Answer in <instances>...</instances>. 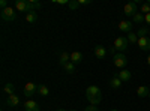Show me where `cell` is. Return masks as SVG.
<instances>
[{"mask_svg":"<svg viewBox=\"0 0 150 111\" xmlns=\"http://www.w3.org/2000/svg\"><path fill=\"white\" fill-rule=\"evenodd\" d=\"M0 17H2L3 21H15L17 20V9L8 6L6 9H2V12H0Z\"/></svg>","mask_w":150,"mask_h":111,"instance_id":"obj_1","label":"cell"},{"mask_svg":"<svg viewBox=\"0 0 150 111\" xmlns=\"http://www.w3.org/2000/svg\"><path fill=\"white\" fill-rule=\"evenodd\" d=\"M129 47V41L126 36H119V38L114 41V48L117 51H126Z\"/></svg>","mask_w":150,"mask_h":111,"instance_id":"obj_2","label":"cell"},{"mask_svg":"<svg viewBox=\"0 0 150 111\" xmlns=\"http://www.w3.org/2000/svg\"><path fill=\"white\" fill-rule=\"evenodd\" d=\"M112 63H114V66L116 68H125L126 66V63H128V59H126V56L125 54H122V53H117V54H114V57H112Z\"/></svg>","mask_w":150,"mask_h":111,"instance_id":"obj_3","label":"cell"},{"mask_svg":"<svg viewBox=\"0 0 150 111\" xmlns=\"http://www.w3.org/2000/svg\"><path fill=\"white\" fill-rule=\"evenodd\" d=\"M123 12H125V15H128V17H134L137 12H138V8H137V3L135 2H129L123 6Z\"/></svg>","mask_w":150,"mask_h":111,"instance_id":"obj_4","label":"cell"},{"mask_svg":"<svg viewBox=\"0 0 150 111\" xmlns=\"http://www.w3.org/2000/svg\"><path fill=\"white\" fill-rule=\"evenodd\" d=\"M38 89H39V86L38 84H35V83H27L26 86H24V96H27V98H30V96H33L36 92H38Z\"/></svg>","mask_w":150,"mask_h":111,"instance_id":"obj_5","label":"cell"},{"mask_svg":"<svg viewBox=\"0 0 150 111\" xmlns=\"http://www.w3.org/2000/svg\"><path fill=\"white\" fill-rule=\"evenodd\" d=\"M15 9L18 12H30V6H29V2L27 0H17L15 2Z\"/></svg>","mask_w":150,"mask_h":111,"instance_id":"obj_6","label":"cell"},{"mask_svg":"<svg viewBox=\"0 0 150 111\" xmlns=\"http://www.w3.org/2000/svg\"><path fill=\"white\" fill-rule=\"evenodd\" d=\"M138 47L141 51H150V38L149 36H144V38H138Z\"/></svg>","mask_w":150,"mask_h":111,"instance_id":"obj_7","label":"cell"},{"mask_svg":"<svg viewBox=\"0 0 150 111\" xmlns=\"http://www.w3.org/2000/svg\"><path fill=\"white\" fill-rule=\"evenodd\" d=\"M23 107H24V110H26V111H41V107H39V104H38V102H35V101H32V99L26 101Z\"/></svg>","mask_w":150,"mask_h":111,"instance_id":"obj_8","label":"cell"},{"mask_svg":"<svg viewBox=\"0 0 150 111\" xmlns=\"http://www.w3.org/2000/svg\"><path fill=\"white\" fill-rule=\"evenodd\" d=\"M119 30L126 32V33H131V32H132V21H129V20L120 21V23H119Z\"/></svg>","mask_w":150,"mask_h":111,"instance_id":"obj_9","label":"cell"},{"mask_svg":"<svg viewBox=\"0 0 150 111\" xmlns=\"http://www.w3.org/2000/svg\"><path fill=\"white\" fill-rule=\"evenodd\" d=\"M99 95H102V93H101L98 86H90V87H87V90H86L87 98H93V96H99Z\"/></svg>","mask_w":150,"mask_h":111,"instance_id":"obj_10","label":"cell"},{"mask_svg":"<svg viewBox=\"0 0 150 111\" xmlns=\"http://www.w3.org/2000/svg\"><path fill=\"white\" fill-rule=\"evenodd\" d=\"M117 77H119L123 83H128V81L132 78V74H131L128 69H122L120 72H117Z\"/></svg>","mask_w":150,"mask_h":111,"instance_id":"obj_11","label":"cell"},{"mask_svg":"<svg viewBox=\"0 0 150 111\" xmlns=\"http://www.w3.org/2000/svg\"><path fill=\"white\" fill-rule=\"evenodd\" d=\"M95 56H96L98 59H105V56H107V48H105L104 45H96V47H95Z\"/></svg>","mask_w":150,"mask_h":111,"instance_id":"obj_12","label":"cell"},{"mask_svg":"<svg viewBox=\"0 0 150 111\" xmlns=\"http://www.w3.org/2000/svg\"><path fill=\"white\" fill-rule=\"evenodd\" d=\"M6 102H8V105H9V107H18V105H20V98H18L15 93H12V95H9V96H8Z\"/></svg>","mask_w":150,"mask_h":111,"instance_id":"obj_13","label":"cell"},{"mask_svg":"<svg viewBox=\"0 0 150 111\" xmlns=\"http://www.w3.org/2000/svg\"><path fill=\"white\" fill-rule=\"evenodd\" d=\"M71 62H72L74 65L81 63V62H83V54L80 51H72L71 53Z\"/></svg>","mask_w":150,"mask_h":111,"instance_id":"obj_14","label":"cell"},{"mask_svg":"<svg viewBox=\"0 0 150 111\" xmlns=\"http://www.w3.org/2000/svg\"><path fill=\"white\" fill-rule=\"evenodd\" d=\"M122 84H123V81H122L117 75H114V77L110 80V87H111V89H120Z\"/></svg>","mask_w":150,"mask_h":111,"instance_id":"obj_15","label":"cell"},{"mask_svg":"<svg viewBox=\"0 0 150 111\" xmlns=\"http://www.w3.org/2000/svg\"><path fill=\"white\" fill-rule=\"evenodd\" d=\"M149 93H150V89L147 86H140V87L137 89V95L140 98H149Z\"/></svg>","mask_w":150,"mask_h":111,"instance_id":"obj_16","label":"cell"},{"mask_svg":"<svg viewBox=\"0 0 150 111\" xmlns=\"http://www.w3.org/2000/svg\"><path fill=\"white\" fill-rule=\"evenodd\" d=\"M69 62H71V54H69V53H62V54H60L59 63H60L62 66H65L66 63H69Z\"/></svg>","mask_w":150,"mask_h":111,"instance_id":"obj_17","label":"cell"},{"mask_svg":"<svg viewBox=\"0 0 150 111\" xmlns=\"http://www.w3.org/2000/svg\"><path fill=\"white\" fill-rule=\"evenodd\" d=\"M132 23H135V24H141V23H144V15L141 14V12L138 11L137 14L132 17Z\"/></svg>","mask_w":150,"mask_h":111,"instance_id":"obj_18","label":"cell"},{"mask_svg":"<svg viewBox=\"0 0 150 111\" xmlns=\"http://www.w3.org/2000/svg\"><path fill=\"white\" fill-rule=\"evenodd\" d=\"M36 20H38V14H36V12H29V14H26V21L27 23L33 24V23H36Z\"/></svg>","mask_w":150,"mask_h":111,"instance_id":"obj_19","label":"cell"},{"mask_svg":"<svg viewBox=\"0 0 150 111\" xmlns=\"http://www.w3.org/2000/svg\"><path fill=\"white\" fill-rule=\"evenodd\" d=\"M38 93H39L41 96H48L50 95V90H48V87H47V86L45 84H39V89H38Z\"/></svg>","mask_w":150,"mask_h":111,"instance_id":"obj_20","label":"cell"},{"mask_svg":"<svg viewBox=\"0 0 150 111\" xmlns=\"http://www.w3.org/2000/svg\"><path fill=\"white\" fill-rule=\"evenodd\" d=\"M140 12H141L143 15L149 14V12H150V0H147V2L141 3V9H140Z\"/></svg>","mask_w":150,"mask_h":111,"instance_id":"obj_21","label":"cell"},{"mask_svg":"<svg viewBox=\"0 0 150 111\" xmlns=\"http://www.w3.org/2000/svg\"><path fill=\"white\" fill-rule=\"evenodd\" d=\"M87 101H89L92 105H96L102 101V95H99V96H93V98H87Z\"/></svg>","mask_w":150,"mask_h":111,"instance_id":"obj_22","label":"cell"},{"mask_svg":"<svg viewBox=\"0 0 150 111\" xmlns=\"http://www.w3.org/2000/svg\"><path fill=\"white\" fill-rule=\"evenodd\" d=\"M14 89H15V87H14V84H12V83L5 84V87H3V90H5V93H8V96L14 93Z\"/></svg>","mask_w":150,"mask_h":111,"instance_id":"obj_23","label":"cell"},{"mask_svg":"<svg viewBox=\"0 0 150 111\" xmlns=\"http://www.w3.org/2000/svg\"><path fill=\"white\" fill-rule=\"evenodd\" d=\"M150 30H149V27L147 26H144V27H140V30L137 32V36H138V38H144V36L149 33Z\"/></svg>","mask_w":150,"mask_h":111,"instance_id":"obj_24","label":"cell"},{"mask_svg":"<svg viewBox=\"0 0 150 111\" xmlns=\"http://www.w3.org/2000/svg\"><path fill=\"white\" fill-rule=\"evenodd\" d=\"M63 68H65V71H66L68 74H74V72H75V65L72 63V62H69V63H66V65H65Z\"/></svg>","mask_w":150,"mask_h":111,"instance_id":"obj_25","label":"cell"},{"mask_svg":"<svg viewBox=\"0 0 150 111\" xmlns=\"http://www.w3.org/2000/svg\"><path fill=\"white\" fill-rule=\"evenodd\" d=\"M128 41L132 42V44H137V42H138V36H137V33H134V32L128 33Z\"/></svg>","mask_w":150,"mask_h":111,"instance_id":"obj_26","label":"cell"},{"mask_svg":"<svg viewBox=\"0 0 150 111\" xmlns=\"http://www.w3.org/2000/svg\"><path fill=\"white\" fill-rule=\"evenodd\" d=\"M78 6H80V3H78V0H72V2H71V0H69V8H71V9H74V11H75V9H77Z\"/></svg>","mask_w":150,"mask_h":111,"instance_id":"obj_27","label":"cell"},{"mask_svg":"<svg viewBox=\"0 0 150 111\" xmlns=\"http://www.w3.org/2000/svg\"><path fill=\"white\" fill-rule=\"evenodd\" d=\"M53 3H57V5H69L68 0H53Z\"/></svg>","mask_w":150,"mask_h":111,"instance_id":"obj_28","label":"cell"},{"mask_svg":"<svg viewBox=\"0 0 150 111\" xmlns=\"http://www.w3.org/2000/svg\"><path fill=\"white\" fill-rule=\"evenodd\" d=\"M144 23L147 24V26H150V12L144 15Z\"/></svg>","mask_w":150,"mask_h":111,"instance_id":"obj_29","label":"cell"},{"mask_svg":"<svg viewBox=\"0 0 150 111\" xmlns=\"http://www.w3.org/2000/svg\"><path fill=\"white\" fill-rule=\"evenodd\" d=\"M84 111H99V108H96V105H90V107H87Z\"/></svg>","mask_w":150,"mask_h":111,"instance_id":"obj_30","label":"cell"},{"mask_svg":"<svg viewBox=\"0 0 150 111\" xmlns=\"http://www.w3.org/2000/svg\"><path fill=\"white\" fill-rule=\"evenodd\" d=\"M0 6H2V9H6L8 8V2L6 0H0Z\"/></svg>","mask_w":150,"mask_h":111,"instance_id":"obj_31","label":"cell"},{"mask_svg":"<svg viewBox=\"0 0 150 111\" xmlns=\"http://www.w3.org/2000/svg\"><path fill=\"white\" fill-rule=\"evenodd\" d=\"M78 3H80V6L81 5H90V0H78Z\"/></svg>","mask_w":150,"mask_h":111,"instance_id":"obj_32","label":"cell"},{"mask_svg":"<svg viewBox=\"0 0 150 111\" xmlns=\"http://www.w3.org/2000/svg\"><path fill=\"white\" fill-rule=\"evenodd\" d=\"M147 63H149V66H150V54H149V57H147Z\"/></svg>","mask_w":150,"mask_h":111,"instance_id":"obj_33","label":"cell"},{"mask_svg":"<svg viewBox=\"0 0 150 111\" xmlns=\"http://www.w3.org/2000/svg\"><path fill=\"white\" fill-rule=\"evenodd\" d=\"M57 111H68V110H65V108H59Z\"/></svg>","mask_w":150,"mask_h":111,"instance_id":"obj_34","label":"cell"},{"mask_svg":"<svg viewBox=\"0 0 150 111\" xmlns=\"http://www.w3.org/2000/svg\"><path fill=\"white\" fill-rule=\"evenodd\" d=\"M69 111H77V110H69Z\"/></svg>","mask_w":150,"mask_h":111,"instance_id":"obj_35","label":"cell"},{"mask_svg":"<svg viewBox=\"0 0 150 111\" xmlns=\"http://www.w3.org/2000/svg\"><path fill=\"white\" fill-rule=\"evenodd\" d=\"M111 111H117V110H111Z\"/></svg>","mask_w":150,"mask_h":111,"instance_id":"obj_36","label":"cell"},{"mask_svg":"<svg viewBox=\"0 0 150 111\" xmlns=\"http://www.w3.org/2000/svg\"><path fill=\"white\" fill-rule=\"evenodd\" d=\"M149 35H150V32H149ZM149 38H150V36H149Z\"/></svg>","mask_w":150,"mask_h":111,"instance_id":"obj_37","label":"cell"},{"mask_svg":"<svg viewBox=\"0 0 150 111\" xmlns=\"http://www.w3.org/2000/svg\"><path fill=\"white\" fill-rule=\"evenodd\" d=\"M149 98H150V93H149Z\"/></svg>","mask_w":150,"mask_h":111,"instance_id":"obj_38","label":"cell"}]
</instances>
